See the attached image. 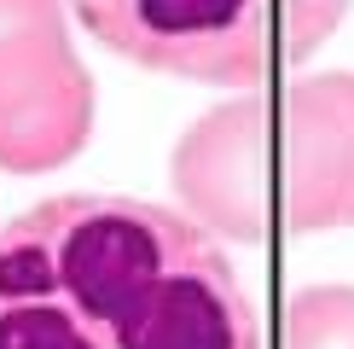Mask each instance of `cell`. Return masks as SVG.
I'll return each instance as SVG.
<instances>
[{"label": "cell", "instance_id": "2", "mask_svg": "<svg viewBox=\"0 0 354 349\" xmlns=\"http://www.w3.org/2000/svg\"><path fill=\"white\" fill-rule=\"evenodd\" d=\"M169 186L203 233L239 244L354 227V76H297L203 111L174 140Z\"/></svg>", "mask_w": 354, "mask_h": 349}, {"label": "cell", "instance_id": "1", "mask_svg": "<svg viewBox=\"0 0 354 349\" xmlns=\"http://www.w3.org/2000/svg\"><path fill=\"white\" fill-rule=\"evenodd\" d=\"M0 349H261V320L192 215L64 193L0 227Z\"/></svg>", "mask_w": 354, "mask_h": 349}, {"label": "cell", "instance_id": "5", "mask_svg": "<svg viewBox=\"0 0 354 349\" xmlns=\"http://www.w3.org/2000/svg\"><path fill=\"white\" fill-rule=\"evenodd\" d=\"M273 349H354V285H302L279 309Z\"/></svg>", "mask_w": 354, "mask_h": 349}, {"label": "cell", "instance_id": "3", "mask_svg": "<svg viewBox=\"0 0 354 349\" xmlns=\"http://www.w3.org/2000/svg\"><path fill=\"white\" fill-rule=\"evenodd\" d=\"M99 47L209 87H273L314 58L348 0H70Z\"/></svg>", "mask_w": 354, "mask_h": 349}, {"label": "cell", "instance_id": "4", "mask_svg": "<svg viewBox=\"0 0 354 349\" xmlns=\"http://www.w3.org/2000/svg\"><path fill=\"white\" fill-rule=\"evenodd\" d=\"M93 134V76L70 47L64 0H0V169H64Z\"/></svg>", "mask_w": 354, "mask_h": 349}]
</instances>
